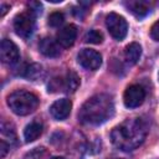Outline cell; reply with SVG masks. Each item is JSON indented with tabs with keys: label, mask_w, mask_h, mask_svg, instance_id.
Wrapping results in <instances>:
<instances>
[{
	"label": "cell",
	"mask_w": 159,
	"mask_h": 159,
	"mask_svg": "<svg viewBox=\"0 0 159 159\" xmlns=\"http://www.w3.org/2000/svg\"><path fill=\"white\" fill-rule=\"evenodd\" d=\"M40 52L47 57H57L61 53V46L58 45L57 41H55L51 37H45L40 41L39 45Z\"/></svg>",
	"instance_id": "13"
},
{
	"label": "cell",
	"mask_w": 159,
	"mask_h": 159,
	"mask_svg": "<svg viewBox=\"0 0 159 159\" xmlns=\"http://www.w3.org/2000/svg\"><path fill=\"white\" fill-rule=\"evenodd\" d=\"M103 40L102 34L98 30H89L88 32H86L84 35V41L88 43H101Z\"/></svg>",
	"instance_id": "18"
},
{
	"label": "cell",
	"mask_w": 159,
	"mask_h": 159,
	"mask_svg": "<svg viewBox=\"0 0 159 159\" xmlns=\"http://www.w3.org/2000/svg\"><path fill=\"white\" fill-rule=\"evenodd\" d=\"M106 26L111 36L118 41L123 40L128 31V24L125 19L116 12H109L106 17Z\"/></svg>",
	"instance_id": "6"
},
{
	"label": "cell",
	"mask_w": 159,
	"mask_h": 159,
	"mask_svg": "<svg viewBox=\"0 0 159 159\" xmlns=\"http://www.w3.org/2000/svg\"><path fill=\"white\" fill-rule=\"evenodd\" d=\"M128 11H130L135 17H144L150 12V2L144 0H129L124 2Z\"/></svg>",
	"instance_id": "12"
},
{
	"label": "cell",
	"mask_w": 159,
	"mask_h": 159,
	"mask_svg": "<svg viewBox=\"0 0 159 159\" xmlns=\"http://www.w3.org/2000/svg\"><path fill=\"white\" fill-rule=\"evenodd\" d=\"M29 9H30L31 12H34L35 15H37V14H41L42 5L39 1H31V2H29Z\"/></svg>",
	"instance_id": "21"
},
{
	"label": "cell",
	"mask_w": 159,
	"mask_h": 159,
	"mask_svg": "<svg viewBox=\"0 0 159 159\" xmlns=\"http://www.w3.org/2000/svg\"><path fill=\"white\" fill-rule=\"evenodd\" d=\"M80 86V77L76 72L68 71L63 77H55L48 82V92H75Z\"/></svg>",
	"instance_id": "4"
},
{
	"label": "cell",
	"mask_w": 159,
	"mask_h": 159,
	"mask_svg": "<svg viewBox=\"0 0 159 159\" xmlns=\"http://www.w3.org/2000/svg\"><path fill=\"white\" fill-rule=\"evenodd\" d=\"M42 129H43V127H42V123L41 122H39V120L31 122L30 124L26 125V128L24 130V138H25V140L27 143L36 140L42 134Z\"/></svg>",
	"instance_id": "15"
},
{
	"label": "cell",
	"mask_w": 159,
	"mask_h": 159,
	"mask_svg": "<svg viewBox=\"0 0 159 159\" xmlns=\"http://www.w3.org/2000/svg\"><path fill=\"white\" fill-rule=\"evenodd\" d=\"M114 114V103L111 96L101 93L87 99L80 112L78 119L84 124L99 125L112 118Z\"/></svg>",
	"instance_id": "2"
},
{
	"label": "cell",
	"mask_w": 159,
	"mask_h": 159,
	"mask_svg": "<svg viewBox=\"0 0 159 159\" xmlns=\"http://www.w3.org/2000/svg\"><path fill=\"white\" fill-rule=\"evenodd\" d=\"M0 57L4 63L15 65L20 58L17 46L9 39H4L0 43Z\"/></svg>",
	"instance_id": "9"
},
{
	"label": "cell",
	"mask_w": 159,
	"mask_h": 159,
	"mask_svg": "<svg viewBox=\"0 0 159 159\" xmlns=\"http://www.w3.org/2000/svg\"><path fill=\"white\" fill-rule=\"evenodd\" d=\"M41 75H42V67L40 65H37V63H32V65L27 66L24 70V73H22L24 77H26L29 80H32V81L37 80Z\"/></svg>",
	"instance_id": "16"
},
{
	"label": "cell",
	"mask_w": 159,
	"mask_h": 159,
	"mask_svg": "<svg viewBox=\"0 0 159 159\" xmlns=\"http://www.w3.org/2000/svg\"><path fill=\"white\" fill-rule=\"evenodd\" d=\"M51 159H65V158H62V157H53V158H51Z\"/></svg>",
	"instance_id": "24"
},
{
	"label": "cell",
	"mask_w": 159,
	"mask_h": 159,
	"mask_svg": "<svg viewBox=\"0 0 159 159\" xmlns=\"http://www.w3.org/2000/svg\"><path fill=\"white\" fill-rule=\"evenodd\" d=\"M7 106L17 116H27L39 106V98L32 92L17 89L7 97Z\"/></svg>",
	"instance_id": "3"
},
{
	"label": "cell",
	"mask_w": 159,
	"mask_h": 159,
	"mask_svg": "<svg viewBox=\"0 0 159 159\" xmlns=\"http://www.w3.org/2000/svg\"><path fill=\"white\" fill-rule=\"evenodd\" d=\"M158 77H159V76H158Z\"/></svg>",
	"instance_id": "25"
},
{
	"label": "cell",
	"mask_w": 159,
	"mask_h": 159,
	"mask_svg": "<svg viewBox=\"0 0 159 159\" xmlns=\"http://www.w3.org/2000/svg\"><path fill=\"white\" fill-rule=\"evenodd\" d=\"M9 148H10V144H7L5 140H0V150H1V158H4L5 155H6V153H7V150H9Z\"/></svg>",
	"instance_id": "22"
},
{
	"label": "cell",
	"mask_w": 159,
	"mask_h": 159,
	"mask_svg": "<svg viewBox=\"0 0 159 159\" xmlns=\"http://www.w3.org/2000/svg\"><path fill=\"white\" fill-rule=\"evenodd\" d=\"M35 17L36 15L31 12L30 10L16 15L14 19L15 32L22 39H29L34 34V30H35Z\"/></svg>",
	"instance_id": "5"
},
{
	"label": "cell",
	"mask_w": 159,
	"mask_h": 159,
	"mask_svg": "<svg viewBox=\"0 0 159 159\" xmlns=\"http://www.w3.org/2000/svg\"><path fill=\"white\" fill-rule=\"evenodd\" d=\"M71 108H72V102L67 98H61L51 104L50 113L56 120H63L70 116Z\"/></svg>",
	"instance_id": "10"
},
{
	"label": "cell",
	"mask_w": 159,
	"mask_h": 159,
	"mask_svg": "<svg viewBox=\"0 0 159 159\" xmlns=\"http://www.w3.org/2000/svg\"><path fill=\"white\" fill-rule=\"evenodd\" d=\"M145 99V89L139 84L129 86L123 96L124 106L127 108H137L139 107Z\"/></svg>",
	"instance_id": "8"
},
{
	"label": "cell",
	"mask_w": 159,
	"mask_h": 159,
	"mask_svg": "<svg viewBox=\"0 0 159 159\" xmlns=\"http://www.w3.org/2000/svg\"><path fill=\"white\" fill-rule=\"evenodd\" d=\"M1 134H2V137H7L11 143L16 142L15 128H14V125L11 123H9V122H2L1 123Z\"/></svg>",
	"instance_id": "17"
},
{
	"label": "cell",
	"mask_w": 159,
	"mask_h": 159,
	"mask_svg": "<svg viewBox=\"0 0 159 159\" xmlns=\"http://www.w3.org/2000/svg\"><path fill=\"white\" fill-rule=\"evenodd\" d=\"M63 20H65L63 14L60 12V11H56V12H52L48 16V25L52 26V27H57L63 22Z\"/></svg>",
	"instance_id": "19"
},
{
	"label": "cell",
	"mask_w": 159,
	"mask_h": 159,
	"mask_svg": "<svg viewBox=\"0 0 159 159\" xmlns=\"http://www.w3.org/2000/svg\"><path fill=\"white\" fill-rule=\"evenodd\" d=\"M77 61L78 63L86 68V70H89V71H94L97 70L101 63H102V56L99 52L94 51V50H91V48H83L78 52L77 55Z\"/></svg>",
	"instance_id": "7"
},
{
	"label": "cell",
	"mask_w": 159,
	"mask_h": 159,
	"mask_svg": "<svg viewBox=\"0 0 159 159\" xmlns=\"http://www.w3.org/2000/svg\"><path fill=\"white\" fill-rule=\"evenodd\" d=\"M142 55V47L138 42H132L124 48V60L128 65H135Z\"/></svg>",
	"instance_id": "14"
},
{
	"label": "cell",
	"mask_w": 159,
	"mask_h": 159,
	"mask_svg": "<svg viewBox=\"0 0 159 159\" xmlns=\"http://www.w3.org/2000/svg\"><path fill=\"white\" fill-rule=\"evenodd\" d=\"M77 37V27L72 24L63 26L56 35V41L58 45L63 48L71 47L75 43V40Z\"/></svg>",
	"instance_id": "11"
},
{
	"label": "cell",
	"mask_w": 159,
	"mask_h": 159,
	"mask_svg": "<svg viewBox=\"0 0 159 159\" xmlns=\"http://www.w3.org/2000/svg\"><path fill=\"white\" fill-rule=\"evenodd\" d=\"M150 36H152V39L154 41H158L159 42V20H157L153 24V26L150 29Z\"/></svg>",
	"instance_id": "20"
},
{
	"label": "cell",
	"mask_w": 159,
	"mask_h": 159,
	"mask_svg": "<svg viewBox=\"0 0 159 159\" xmlns=\"http://www.w3.org/2000/svg\"><path fill=\"white\" fill-rule=\"evenodd\" d=\"M9 9H10L9 5H6V4H1V6H0V10H1V11H0V16H4Z\"/></svg>",
	"instance_id": "23"
},
{
	"label": "cell",
	"mask_w": 159,
	"mask_h": 159,
	"mask_svg": "<svg viewBox=\"0 0 159 159\" xmlns=\"http://www.w3.org/2000/svg\"><path fill=\"white\" fill-rule=\"evenodd\" d=\"M148 124L142 118H128L113 128L111 140L120 150L129 152L138 148L145 139Z\"/></svg>",
	"instance_id": "1"
}]
</instances>
